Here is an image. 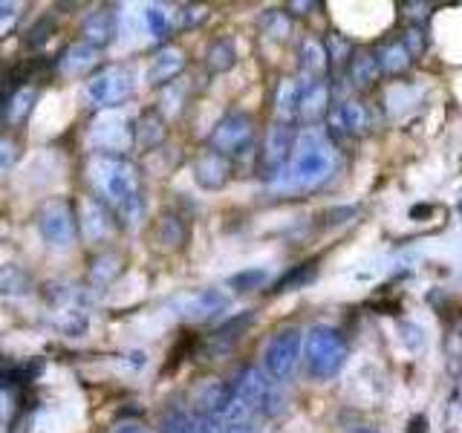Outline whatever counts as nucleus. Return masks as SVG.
Segmentation results:
<instances>
[{
  "instance_id": "c85d7f7f",
  "label": "nucleus",
  "mask_w": 462,
  "mask_h": 433,
  "mask_svg": "<svg viewBox=\"0 0 462 433\" xmlns=\"http://www.w3.org/2000/svg\"><path fill=\"white\" fill-rule=\"evenodd\" d=\"M312 274H315V260H310V263H298L295 269H289L283 278L272 286V292L274 295H281V292H292V289L303 286L307 281H312Z\"/></svg>"
},
{
  "instance_id": "aec40b11",
  "label": "nucleus",
  "mask_w": 462,
  "mask_h": 433,
  "mask_svg": "<svg viewBox=\"0 0 462 433\" xmlns=\"http://www.w3.org/2000/svg\"><path fill=\"white\" fill-rule=\"evenodd\" d=\"M165 139V119L162 113L156 110H148L144 115H139V122L134 127V144L142 151H151L156 144H162Z\"/></svg>"
},
{
  "instance_id": "6e6552de",
  "label": "nucleus",
  "mask_w": 462,
  "mask_h": 433,
  "mask_svg": "<svg viewBox=\"0 0 462 433\" xmlns=\"http://www.w3.org/2000/svg\"><path fill=\"white\" fill-rule=\"evenodd\" d=\"M130 93H134V76L125 67H107L84 84V101L98 110L122 105Z\"/></svg>"
},
{
  "instance_id": "f03ea898",
  "label": "nucleus",
  "mask_w": 462,
  "mask_h": 433,
  "mask_svg": "<svg viewBox=\"0 0 462 433\" xmlns=\"http://www.w3.org/2000/svg\"><path fill=\"white\" fill-rule=\"evenodd\" d=\"M336 170V144L329 136L318 134L315 127H307V134L298 136L295 153L289 159V165L272 177L269 185L274 191L292 194V191H310L327 182Z\"/></svg>"
},
{
  "instance_id": "2eb2a0df",
  "label": "nucleus",
  "mask_w": 462,
  "mask_h": 433,
  "mask_svg": "<svg viewBox=\"0 0 462 433\" xmlns=\"http://www.w3.org/2000/svg\"><path fill=\"white\" fill-rule=\"evenodd\" d=\"M194 180L199 188H206V191H220V188L231 180V159L208 148L206 153L197 156Z\"/></svg>"
},
{
  "instance_id": "7ed1b4c3",
  "label": "nucleus",
  "mask_w": 462,
  "mask_h": 433,
  "mask_svg": "<svg viewBox=\"0 0 462 433\" xmlns=\"http://www.w3.org/2000/svg\"><path fill=\"white\" fill-rule=\"evenodd\" d=\"M346 355H350V344L338 327L318 324L303 338V364L315 382H329L332 375H338L346 364Z\"/></svg>"
},
{
  "instance_id": "a878e982",
  "label": "nucleus",
  "mask_w": 462,
  "mask_h": 433,
  "mask_svg": "<svg viewBox=\"0 0 462 433\" xmlns=\"http://www.w3.org/2000/svg\"><path fill=\"white\" fill-rule=\"evenodd\" d=\"M379 64H382V72L399 76V72H404L413 64V55L408 52V47H404L402 41H390L387 47H382V52H379Z\"/></svg>"
},
{
  "instance_id": "412c9836",
  "label": "nucleus",
  "mask_w": 462,
  "mask_h": 433,
  "mask_svg": "<svg viewBox=\"0 0 462 433\" xmlns=\"http://www.w3.org/2000/svg\"><path fill=\"white\" fill-rule=\"evenodd\" d=\"M379 72H382V64H379V55L375 52L361 50L350 58V81H353V87H358V90L373 87L375 78H379Z\"/></svg>"
},
{
  "instance_id": "58836bf2",
  "label": "nucleus",
  "mask_w": 462,
  "mask_h": 433,
  "mask_svg": "<svg viewBox=\"0 0 462 433\" xmlns=\"http://www.w3.org/2000/svg\"><path fill=\"white\" fill-rule=\"evenodd\" d=\"M208 18V9L206 6H182L180 9V26L188 29V26H197Z\"/></svg>"
},
{
  "instance_id": "a211bd4d",
  "label": "nucleus",
  "mask_w": 462,
  "mask_h": 433,
  "mask_svg": "<svg viewBox=\"0 0 462 433\" xmlns=\"http://www.w3.org/2000/svg\"><path fill=\"white\" fill-rule=\"evenodd\" d=\"M327 69H329V55H327L324 41L307 38L300 43V72H303V78L324 81Z\"/></svg>"
},
{
  "instance_id": "4468645a",
  "label": "nucleus",
  "mask_w": 462,
  "mask_h": 433,
  "mask_svg": "<svg viewBox=\"0 0 462 433\" xmlns=\"http://www.w3.org/2000/svg\"><path fill=\"white\" fill-rule=\"evenodd\" d=\"M228 307V295L223 289H199V292L180 300V315L185 321H208Z\"/></svg>"
},
{
  "instance_id": "a18cd8bd",
  "label": "nucleus",
  "mask_w": 462,
  "mask_h": 433,
  "mask_svg": "<svg viewBox=\"0 0 462 433\" xmlns=\"http://www.w3.org/2000/svg\"><path fill=\"white\" fill-rule=\"evenodd\" d=\"M116 433H144V428H139V425H122Z\"/></svg>"
},
{
  "instance_id": "79ce46f5",
  "label": "nucleus",
  "mask_w": 462,
  "mask_h": 433,
  "mask_svg": "<svg viewBox=\"0 0 462 433\" xmlns=\"http://www.w3.org/2000/svg\"><path fill=\"white\" fill-rule=\"evenodd\" d=\"M425 430H428V419H425V416H413L408 433H425Z\"/></svg>"
},
{
  "instance_id": "bb28decb",
  "label": "nucleus",
  "mask_w": 462,
  "mask_h": 433,
  "mask_svg": "<svg viewBox=\"0 0 462 433\" xmlns=\"http://www.w3.org/2000/svg\"><path fill=\"white\" fill-rule=\"evenodd\" d=\"M156 243L162 245V249H180V245L185 243V223L180 220L177 214L159 216V223H156Z\"/></svg>"
},
{
  "instance_id": "9b49d317",
  "label": "nucleus",
  "mask_w": 462,
  "mask_h": 433,
  "mask_svg": "<svg viewBox=\"0 0 462 433\" xmlns=\"http://www.w3.org/2000/svg\"><path fill=\"white\" fill-rule=\"evenodd\" d=\"M373 127V113L365 101L358 98H346L332 110V124H329V136H346V139H361L367 136Z\"/></svg>"
},
{
  "instance_id": "5701e85b",
  "label": "nucleus",
  "mask_w": 462,
  "mask_h": 433,
  "mask_svg": "<svg viewBox=\"0 0 462 433\" xmlns=\"http://www.w3.org/2000/svg\"><path fill=\"white\" fill-rule=\"evenodd\" d=\"M298 105H300V81L298 78H283L274 93V107H278L281 122H295L298 119Z\"/></svg>"
},
{
  "instance_id": "ddd939ff",
  "label": "nucleus",
  "mask_w": 462,
  "mask_h": 433,
  "mask_svg": "<svg viewBox=\"0 0 462 433\" xmlns=\"http://www.w3.org/2000/svg\"><path fill=\"white\" fill-rule=\"evenodd\" d=\"M329 113V87L327 81L315 78H300V105H298V119L303 124L315 127L318 122Z\"/></svg>"
},
{
  "instance_id": "2f4dec72",
  "label": "nucleus",
  "mask_w": 462,
  "mask_h": 433,
  "mask_svg": "<svg viewBox=\"0 0 462 433\" xmlns=\"http://www.w3.org/2000/svg\"><path fill=\"white\" fill-rule=\"evenodd\" d=\"M119 257L116 254H98L93 263H90V278L98 283V286H105V283H110L116 274H119Z\"/></svg>"
},
{
  "instance_id": "72a5a7b5",
  "label": "nucleus",
  "mask_w": 462,
  "mask_h": 433,
  "mask_svg": "<svg viewBox=\"0 0 462 433\" xmlns=\"http://www.w3.org/2000/svg\"><path fill=\"white\" fill-rule=\"evenodd\" d=\"M266 278H269V274L263 269H245V272H237L228 283L235 286L237 292H252V289H257Z\"/></svg>"
},
{
  "instance_id": "423d86ee",
  "label": "nucleus",
  "mask_w": 462,
  "mask_h": 433,
  "mask_svg": "<svg viewBox=\"0 0 462 433\" xmlns=\"http://www.w3.org/2000/svg\"><path fill=\"white\" fill-rule=\"evenodd\" d=\"M208 144H211V151L223 153L228 159L245 156L252 151V144H254V119L249 113H243V110L226 113L223 119L214 124Z\"/></svg>"
},
{
  "instance_id": "6ab92c4d",
  "label": "nucleus",
  "mask_w": 462,
  "mask_h": 433,
  "mask_svg": "<svg viewBox=\"0 0 462 433\" xmlns=\"http://www.w3.org/2000/svg\"><path fill=\"white\" fill-rule=\"evenodd\" d=\"M98 61V50L90 47V43H69V47L58 58V67H61L64 76H84L87 69H93V64Z\"/></svg>"
},
{
  "instance_id": "cd10ccee",
  "label": "nucleus",
  "mask_w": 462,
  "mask_h": 433,
  "mask_svg": "<svg viewBox=\"0 0 462 433\" xmlns=\"http://www.w3.org/2000/svg\"><path fill=\"white\" fill-rule=\"evenodd\" d=\"M252 324V312H243V315H237V318H231V321H226L220 329L214 332V338H211V344L214 346H220V350H228L231 344H237L240 341V336H243V329Z\"/></svg>"
},
{
  "instance_id": "20e7f679",
  "label": "nucleus",
  "mask_w": 462,
  "mask_h": 433,
  "mask_svg": "<svg viewBox=\"0 0 462 433\" xmlns=\"http://www.w3.org/2000/svg\"><path fill=\"white\" fill-rule=\"evenodd\" d=\"M231 390H235V399L249 408L254 416L263 419H278L286 410V396L278 387V382L269 379L266 370L260 367H243L237 373V379L231 382Z\"/></svg>"
},
{
  "instance_id": "473e14b6",
  "label": "nucleus",
  "mask_w": 462,
  "mask_h": 433,
  "mask_svg": "<svg viewBox=\"0 0 462 433\" xmlns=\"http://www.w3.org/2000/svg\"><path fill=\"white\" fill-rule=\"evenodd\" d=\"M142 21L148 26V32L153 38H165L171 32V21H168V12L162 6H144L142 12Z\"/></svg>"
},
{
  "instance_id": "ea45409f",
  "label": "nucleus",
  "mask_w": 462,
  "mask_h": 433,
  "mask_svg": "<svg viewBox=\"0 0 462 433\" xmlns=\"http://www.w3.org/2000/svg\"><path fill=\"white\" fill-rule=\"evenodd\" d=\"M14 159H18V148H14L12 139H0V173L12 170Z\"/></svg>"
},
{
  "instance_id": "f704fd0d",
  "label": "nucleus",
  "mask_w": 462,
  "mask_h": 433,
  "mask_svg": "<svg viewBox=\"0 0 462 433\" xmlns=\"http://www.w3.org/2000/svg\"><path fill=\"white\" fill-rule=\"evenodd\" d=\"M289 29H292V23H289L286 12H269L263 18V32L274 41H281L289 35Z\"/></svg>"
},
{
  "instance_id": "7c9ffc66",
  "label": "nucleus",
  "mask_w": 462,
  "mask_h": 433,
  "mask_svg": "<svg viewBox=\"0 0 462 433\" xmlns=\"http://www.w3.org/2000/svg\"><path fill=\"white\" fill-rule=\"evenodd\" d=\"M162 433H202L199 422L194 413H185V410H171L162 419Z\"/></svg>"
},
{
  "instance_id": "c756f323",
  "label": "nucleus",
  "mask_w": 462,
  "mask_h": 433,
  "mask_svg": "<svg viewBox=\"0 0 462 433\" xmlns=\"http://www.w3.org/2000/svg\"><path fill=\"white\" fill-rule=\"evenodd\" d=\"M52 32H55V18H52V14H41V18L26 29L23 43H26L29 50H38V47H43V43L52 38Z\"/></svg>"
},
{
  "instance_id": "e433bc0d",
  "label": "nucleus",
  "mask_w": 462,
  "mask_h": 433,
  "mask_svg": "<svg viewBox=\"0 0 462 433\" xmlns=\"http://www.w3.org/2000/svg\"><path fill=\"white\" fill-rule=\"evenodd\" d=\"M402 43L408 47V52H411L413 58H416V55H422V52H425V32H422L419 26H411L408 32L402 35Z\"/></svg>"
},
{
  "instance_id": "393cba45",
  "label": "nucleus",
  "mask_w": 462,
  "mask_h": 433,
  "mask_svg": "<svg viewBox=\"0 0 462 433\" xmlns=\"http://www.w3.org/2000/svg\"><path fill=\"white\" fill-rule=\"evenodd\" d=\"M235 64H237V47L228 38H217V41L208 43V50H206V67L211 72H228Z\"/></svg>"
},
{
  "instance_id": "39448f33",
  "label": "nucleus",
  "mask_w": 462,
  "mask_h": 433,
  "mask_svg": "<svg viewBox=\"0 0 462 433\" xmlns=\"http://www.w3.org/2000/svg\"><path fill=\"white\" fill-rule=\"evenodd\" d=\"M303 361V332L298 327H283L269 338L263 350V370L278 384L289 382Z\"/></svg>"
},
{
  "instance_id": "f3484780",
  "label": "nucleus",
  "mask_w": 462,
  "mask_h": 433,
  "mask_svg": "<svg viewBox=\"0 0 462 433\" xmlns=\"http://www.w3.org/2000/svg\"><path fill=\"white\" fill-rule=\"evenodd\" d=\"M182 69H185V55L177 47H165L162 52H156L151 58V67L144 72V78H148V84H153V87H162L177 78Z\"/></svg>"
},
{
  "instance_id": "1a4fd4ad",
  "label": "nucleus",
  "mask_w": 462,
  "mask_h": 433,
  "mask_svg": "<svg viewBox=\"0 0 462 433\" xmlns=\"http://www.w3.org/2000/svg\"><path fill=\"white\" fill-rule=\"evenodd\" d=\"M87 139H90V144L98 153L122 156V151H127L130 144H134V127L127 124L122 113L107 110L90 124V136Z\"/></svg>"
},
{
  "instance_id": "f8f14e48",
  "label": "nucleus",
  "mask_w": 462,
  "mask_h": 433,
  "mask_svg": "<svg viewBox=\"0 0 462 433\" xmlns=\"http://www.w3.org/2000/svg\"><path fill=\"white\" fill-rule=\"evenodd\" d=\"M116 32H119V14H116L110 6H98L84 18L81 23V41L90 43L96 50H105L116 41Z\"/></svg>"
},
{
  "instance_id": "b1692460",
  "label": "nucleus",
  "mask_w": 462,
  "mask_h": 433,
  "mask_svg": "<svg viewBox=\"0 0 462 433\" xmlns=\"http://www.w3.org/2000/svg\"><path fill=\"white\" fill-rule=\"evenodd\" d=\"M32 292V278L21 266H0V295L23 298Z\"/></svg>"
},
{
  "instance_id": "c03bdc74",
  "label": "nucleus",
  "mask_w": 462,
  "mask_h": 433,
  "mask_svg": "<svg viewBox=\"0 0 462 433\" xmlns=\"http://www.w3.org/2000/svg\"><path fill=\"white\" fill-rule=\"evenodd\" d=\"M12 14H14V4H0V23L9 21Z\"/></svg>"
},
{
  "instance_id": "a19ab883",
  "label": "nucleus",
  "mask_w": 462,
  "mask_h": 433,
  "mask_svg": "<svg viewBox=\"0 0 462 433\" xmlns=\"http://www.w3.org/2000/svg\"><path fill=\"white\" fill-rule=\"evenodd\" d=\"M341 433H384V430L367 422V419H353V422H341Z\"/></svg>"
},
{
  "instance_id": "dca6fc26",
  "label": "nucleus",
  "mask_w": 462,
  "mask_h": 433,
  "mask_svg": "<svg viewBox=\"0 0 462 433\" xmlns=\"http://www.w3.org/2000/svg\"><path fill=\"white\" fill-rule=\"evenodd\" d=\"M81 228L87 240H93V243L107 240L113 231V211L101 199H87L81 208Z\"/></svg>"
},
{
  "instance_id": "c9c22d12",
  "label": "nucleus",
  "mask_w": 462,
  "mask_h": 433,
  "mask_svg": "<svg viewBox=\"0 0 462 433\" xmlns=\"http://www.w3.org/2000/svg\"><path fill=\"white\" fill-rule=\"evenodd\" d=\"M324 47H327V55H329V64H341V61H350V58H353L350 43H346L341 35H329L324 41Z\"/></svg>"
},
{
  "instance_id": "4be33fe9",
  "label": "nucleus",
  "mask_w": 462,
  "mask_h": 433,
  "mask_svg": "<svg viewBox=\"0 0 462 433\" xmlns=\"http://www.w3.org/2000/svg\"><path fill=\"white\" fill-rule=\"evenodd\" d=\"M52 327L61 332V336L79 338L87 332V327H90V315H87V307H55Z\"/></svg>"
},
{
  "instance_id": "9d476101",
  "label": "nucleus",
  "mask_w": 462,
  "mask_h": 433,
  "mask_svg": "<svg viewBox=\"0 0 462 433\" xmlns=\"http://www.w3.org/2000/svg\"><path fill=\"white\" fill-rule=\"evenodd\" d=\"M295 144H298V130L292 127V122H272V127L266 130V139H263V170L266 177H278V173L289 165V159L295 153Z\"/></svg>"
},
{
  "instance_id": "f257e3e1",
  "label": "nucleus",
  "mask_w": 462,
  "mask_h": 433,
  "mask_svg": "<svg viewBox=\"0 0 462 433\" xmlns=\"http://www.w3.org/2000/svg\"><path fill=\"white\" fill-rule=\"evenodd\" d=\"M90 180L98 188V197L125 226H139L144 216V194L139 185L136 165L125 156L98 153L90 162Z\"/></svg>"
},
{
  "instance_id": "0eeeda50",
  "label": "nucleus",
  "mask_w": 462,
  "mask_h": 433,
  "mask_svg": "<svg viewBox=\"0 0 462 433\" xmlns=\"http://www.w3.org/2000/svg\"><path fill=\"white\" fill-rule=\"evenodd\" d=\"M38 231L50 249L64 252L79 237V220L67 199H50L38 211Z\"/></svg>"
},
{
  "instance_id": "4c0bfd02",
  "label": "nucleus",
  "mask_w": 462,
  "mask_h": 433,
  "mask_svg": "<svg viewBox=\"0 0 462 433\" xmlns=\"http://www.w3.org/2000/svg\"><path fill=\"white\" fill-rule=\"evenodd\" d=\"M32 101H35V93L32 90H21L18 96L12 98V119H23V115L32 110Z\"/></svg>"
},
{
  "instance_id": "37998d69",
  "label": "nucleus",
  "mask_w": 462,
  "mask_h": 433,
  "mask_svg": "<svg viewBox=\"0 0 462 433\" xmlns=\"http://www.w3.org/2000/svg\"><path fill=\"white\" fill-rule=\"evenodd\" d=\"M289 9H295V14H310L312 9H318V4L307 0V4H289Z\"/></svg>"
}]
</instances>
